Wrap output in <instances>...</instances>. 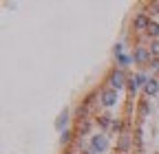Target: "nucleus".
Here are the masks:
<instances>
[{
    "mask_svg": "<svg viewBox=\"0 0 159 154\" xmlns=\"http://www.w3.org/2000/svg\"><path fill=\"white\" fill-rule=\"evenodd\" d=\"M117 101H119V92H117V90H113V88H104L102 92H99V104H102L106 110L115 108Z\"/></svg>",
    "mask_w": 159,
    "mask_h": 154,
    "instance_id": "3",
    "label": "nucleus"
},
{
    "mask_svg": "<svg viewBox=\"0 0 159 154\" xmlns=\"http://www.w3.org/2000/svg\"><path fill=\"white\" fill-rule=\"evenodd\" d=\"M128 79L130 77L126 75V71H122V68H113L111 73H108V88H113V90H122V88H126L128 86Z\"/></svg>",
    "mask_w": 159,
    "mask_h": 154,
    "instance_id": "1",
    "label": "nucleus"
},
{
    "mask_svg": "<svg viewBox=\"0 0 159 154\" xmlns=\"http://www.w3.org/2000/svg\"><path fill=\"white\" fill-rule=\"evenodd\" d=\"M89 148H91L95 154H104V152L108 150V134H104V132H95V134H91Z\"/></svg>",
    "mask_w": 159,
    "mask_h": 154,
    "instance_id": "2",
    "label": "nucleus"
},
{
    "mask_svg": "<svg viewBox=\"0 0 159 154\" xmlns=\"http://www.w3.org/2000/svg\"><path fill=\"white\" fill-rule=\"evenodd\" d=\"M111 132L117 134V137H122V134H124V121L119 119V117H115V121H113V126H111Z\"/></svg>",
    "mask_w": 159,
    "mask_h": 154,
    "instance_id": "13",
    "label": "nucleus"
},
{
    "mask_svg": "<svg viewBox=\"0 0 159 154\" xmlns=\"http://www.w3.org/2000/svg\"><path fill=\"white\" fill-rule=\"evenodd\" d=\"M150 9H152V13H157V15H159V0H155V2H150Z\"/></svg>",
    "mask_w": 159,
    "mask_h": 154,
    "instance_id": "19",
    "label": "nucleus"
},
{
    "mask_svg": "<svg viewBox=\"0 0 159 154\" xmlns=\"http://www.w3.org/2000/svg\"><path fill=\"white\" fill-rule=\"evenodd\" d=\"M157 92H159V79H157V77H150L148 84L144 86V95H146V97H155Z\"/></svg>",
    "mask_w": 159,
    "mask_h": 154,
    "instance_id": "7",
    "label": "nucleus"
},
{
    "mask_svg": "<svg viewBox=\"0 0 159 154\" xmlns=\"http://www.w3.org/2000/svg\"><path fill=\"white\" fill-rule=\"evenodd\" d=\"M64 154H77L75 150H64Z\"/></svg>",
    "mask_w": 159,
    "mask_h": 154,
    "instance_id": "20",
    "label": "nucleus"
},
{
    "mask_svg": "<svg viewBox=\"0 0 159 154\" xmlns=\"http://www.w3.org/2000/svg\"><path fill=\"white\" fill-rule=\"evenodd\" d=\"M113 121H115V117H113V114H108V112H104V114H99V117L95 119V123H97L99 128H102V130H111Z\"/></svg>",
    "mask_w": 159,
    "mask_h": 154,
    "instance_id": "8",
    "label": "nucleus"
},
{
    "mask_svg": "<svg viewBox=\"0 0 159 154\" xmlns=\"http://www.w3.org/2000/svg\"><path fill=\"white\" fill-rule=\"evenodd\" d=\"M150 55H152V60H159V40H152L150 46H148Z\"/></svg>",
    "mask_w": 159,
    "mask_h": 154,
    "instance_id": "17",
    "label": "nucleus"
},
{
    "mask_svg": "<svg viewBox=\"0 0 159 154\" xmlns=\"http://www.w3.org/2000/svg\"><path fill=\"white\" fill-rule=\"evenodd\" d=\"M130 55H133V62L135 64H142V66H146V64L152 62V55H150V51L146 46H135V51Z\"/></svg>",
    "mask_w": 159,
    "mask_h": 154,
    "instance_id": "4",
    "label": "nucleus"
},
{
    "mask_svg": "<svg viewBox=\"0 0 159 154\" xmlns=\"http://www.w3.org/2000/svg\"><path fill=\"white\" fill-rule=\"evenodd\" d=\"M128 145H130V137H128V134L124 132L122 137H119V141H117V154H126Z\"/></svg>",
    "mask_w": 159,
    "mask_h": 154,
    "instance_id": "10",
    "label": "nucleus"
},
{
    "mask_svg": "<svg viewBox=\"0 0 159 154\" xmlns=\"http://www.w3.org/2000/svg\"><path fill=\"white\" fill-rule=\"evenodd\" d=\"M89 130H91V121L86 119V121H80V128H77V134L75 137H84V134H89Z\"/></svg>",
    "mask_w": 159,
    "mask_h": 154,
    "instance_id": "14",
    "label": "nucleus"
},
{
    "mask_svg": "<svg viewBox=\"0 0 159 154\" xmlns=\"http://www.w3.org/2000/svg\"><path fill=\"white\" fill-rule=\"evenodd\" d=\"M130 64H135V62H133V55H126V53H124V55H119V57H117V68L126 71Z\"/></svg>",
    "mask_w": 159,
    "mask_h": 154,
    "instance_id": "11",
    "label": "nucleus"
},
{
    "mask_svg": "<svg viewBox=\"0 0 159 154\" xmlns=\"http://www.w3.org/2000/svg\"><path fill=\"white\" fill-rule=\"evenodd\" d=\"M69 121H71V110H69V108H64V110L55 117V123H53V126H55V130H57L60 134H62L64 130H69V128H66V126H69Z\"/></svg>",
    "mask_w": 159,
    "mask_h": 154,
    "instance_id": "5",
    "label": "nucleus"
},
{
    "mask_svg": "<svg viewBox=\"0 0 159 154\" xmlns=\"http://www.w3.org/2000/svg\"><path fill=\"white\" fill-rule=\"evenodd\" d=\"M113 55H115V57H119V55H124V44H122V42H117V44L113 46Z\"/></svg>",
    "mask_w": 159,
    "mask_h": 154,
    "instance_id": "18",
    "label": "nucleus"
},
{
    "mask_svg": "<svg viewBox=\"0 0 159 154\" xmlns=\"http://www.w3.org/2000/svg\"><path fill=\"white\" fill-rule=\"evenodd\" d=\"M73 141V132L71 130H64L62 134H60V143H62V145H69Z\"/></svg>",
    "mask_w": 159,
    "mask_h": 154,
    "instance_id": "16",
    "label": "nucleus"
},
{
    "mask_svg": "<svg viewBox=\"0 0 159 154\" xmlns=\"http://www.w3.org/2000/svg\"><path fill=\"white\" fill-rule=\"evenodd\" d=\"M150 22H152V20H150L146 13H137L135 20H133V27H135V31H148Z\"/></svg>",
    "mask_w": 159,
    "mask_h": 154,
    "instance_id": "6",
    "label": "nucleus"
},
{
    "mask_svg": "<svg viewBox=\"0 0 159 154\" xmlns=\"http://www.w3.org/2000/svg\"><path fill=\"white\" fill-rule=\"evenodd\" d=\"M148 79H150V77H148L146 73H135V75L130 77V82L135 84V88H137V90H144V86L148 84Z\"/></svg>",
    "mask_w": 159,
    "mask_h": 154,
    "instance_id": "9",
    "label": "nucleus"
},
{
    "mask_svg": "<svg viewBox=\"0 0 159 154\" xmlns=\"http://www.w3.org/2000/svg\"><path fill=\"white\" fill-rule=\"evenodd\" d=\"M137 108H139V117L146 119V117H148V112H150V104H148V99H139Z\"/></svg>",
    "mask_w": 159,
    "mask_h": 154,
    "instance_id": "12",
    "label": "nucleus"
},
{
    "mask_svg": "<svg viewBox=\"0 0 159 154\" xmlns=\"http://www.w3.org/2000/svg\"><path fill=\"white\" fill-rule=\"evenodd\" d=\"M150 37H152V40H159V22H150V27H148V31H146Z\"/></svg>",
    "mask_w": 159,
    "mask_h": 154,
    "instance_id": "15",
    "label": "nucleus"
}]
</instances>
